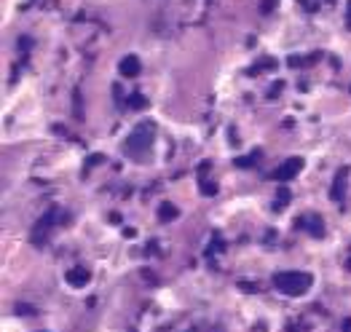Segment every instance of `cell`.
Returning a JSON list of instances; mask_svg holds the SVG:
<instances>
[{
  "label": "cell",
  "instance_id": "6da1fadb",
  "mask_svg": "<svg viewBox=\"0 0 351 332\" xmlns=\"http://www.w3.org/2000/svg\"><path fill=\"white\" fill-rule=\"evenodd\" d=\"M314 284V276L306 274V271H282V274L274 276V287L282 292V295L290 297H300L306 295Z\"/></svg>",
  "mask_w": 351,
  "mask_h": 332
},
{
  "label": "cell",
  "instance_id": "7a4b0ae2",
  "mask_svg": "<svg viewBox=\"0 0 351 332\" xmlns=\"http://www.w3.org/2000/svg\"><path fill=\"white\" fill-rule=\"evenodd\" d=\"M153 139H156V121H140L129 131L123 153H126V156H142V153L150 150Z\"/></svg>",
  "mask_w": 351,
  "mask_h": 332
},
{
  "label": "cell",
  "instance_id": "3957f363",
  "mask_svg": "<svg viewBox=\"0 0 351 332\" xmlns=\"http://www.w3.org/2000/svg\"><path fill=\"white\" fill-rule=\"evenodd\" d=\"M62 217H64L62 209H59V207H51V209L41 217V220L35 222V228H32V236H30V238H32L35 244H43V238L51 233V228H54L57 220H62Z\"/></svg>",
  "mask_w": 351,
  "mask_h": 332
},
{
  "label": "cell",
  "instance_id": "277c9868",
  "mask_svg": "<svg viewBox=\"0 0 351 332\" xmlns=\"http://www.w3.org/2000/svg\"><path fill=\"white\" fill-rule=\"evenodd\" d=\"M303 166H306V161H303L300 156L287 158V161H282V164L274 169V180H279V182H290V180H295V177L303 171Z\"/></svg>",
  "mask_w": 351,
  "mask_h": 332
},
{
  "label": "cell",
  "instance_id": "5b68a950",
  "mask_svg": "<svg viewBox=\"0 0 351 332\" xmlns=\"http://www.w3.org/2000/svg\"><path fill=\"white\" fill-rule=\"evenodd\" d=\"M349 174H351V169H349V166H341V169L335 171V177H333V188H330V198H333V201H338V204H341L343 198H346Z\"/></svg>",
  "mask_w": 351,
  "mask_h": 332
},
{
  "label": "cell",
  "instance_id": "8992f818",
  "mask_svg": "<svg viewBox=\"0 0 351 332\" xmlns=\"http://www.w3.org/2000/svg\"><path fill=\"white\" fill-rule=\"evenodd\" d=\"M64 281H67L70 287L81 289V287H86V284L91 281V271L83 268V265H75V268H70L67 274H64Z\"/></svg>",
  "mask_w": 351,
  "mask_h": 332
},
{
  "label": "cell",
  "instance_id": "52a82bcc",
  "mask_svg": "<svg viewBox=\"0 0 351 332\" xmlns=\"http://www.w3.org/2000/svg\"><path fill=\"white\" fill-rule=\"evenodd\" d=\"M140 70H142V62H140V56H134V54H126L118 62V72H121L123 78H137Z\"/></svg>",
  "mask_w": 351,
  "mask_h": 332
},
{
  "label": "cell",
  "instance_id": "ba28073f",
  "mask_svg": "<svg viewBox=\"0 0 351 332\" xmlns=\"http://www.w3.org/2000/svg\"><path fill=\"white\" fill-rule=\"evenodd\" d=\"M297 228H300V230H308L314 238H322V236H324V225H322V220H319L316 215L300 217V220H297Z\"/></svg>",
  "mask_w": 351,
  "mask_h": 332
},
{
  "label": "cell",
  "instance_id": "9c48e42d",
  "mask_svg": "<svg viewBox=\"0 0 351 332\" xmlns=\"http://www.w3.org/2000/svg\"><path fill=\"white\" fill-rule=\"evenodd\" d=\"M158 220L161 222H172V220H177V207L172 201H164L161 207H158Z\"/></svg>",
  "mask_w": 351,
  "mask_h": 332
},
{
  "label": "cell",
  "instance_id": "30bf717a",
  "mask_svg": "<svg viewBox=\"0 0 351 332\" xmlns=\"http://www.w3.org/2000/svg\"><path fill=\"white\" fill-rule=\"evenodd\" d=\"M276 64H279V62H276V59H260V62H257L255 64V67H249V75H257V72H268V70H276Z\"/></svg>",
  "mask_w": 351,
  "mask_h": 332
},
{
  "label": "cell",
  "instance_id": "8fae6325",
  "mask_svg": "<svg viewBox=\"0 0 351 332\" xmlns=\"http://www.w3.org/2000/svg\"><path fill=\"white\" fill-rule=\"evenodd\" d=\"M319 56H322V54H314V56H308V59H306V56H290L287 64H290V67H303V64H314Z\"/></svg>",
  "mask_w": 351,
  "mask_h": 332
},
{
  "label": "cell",
  "instance_id": "7c38bea8",
  "mask_svg": "<svg viewBox=\"0 0 351 332\" xmlns=\"http://www.w3.org/2000/svg\"><path fill=\"white\" fill-rule=\"evenodd\" d=\"M129 108L131 110H145V108H148V99H145V94H131L129 97Z\"/></svg>",
  "mask_w": 351,
  "mask_h": 332
},
{
  "label": "cell",
  "instance_id": "4fadbf2b",
  "mask_svg": "<svg viewBox=\"0 0 351 332\" xmlns=\"http://www.w3.org/2000/svg\"><path fill=\"white\" fill-rule=\"evenodd\" d=\"M276 8V0H260V14H271Z\"/></svg>",
  "mask_w": 351,
  "mask_h": 332
},
{
  "label": "cell",
  "instance_id": "5bb4252c",
  "mask_svg": "<svg viewBox=\"0 0 351 332\" xmlns=\"http://www.w3.org/2000/svg\"><path fill=\"white\" fill-rule=\"evenodd\" d=\"M16 311H19V314H24V316H32V314H35V308H32V305H22V303L16 305Z\"/></svg>",
  "mask_w": 351,
  "mask_h": 332
},
{
  "label": "cell",
  "instance_id": "9a60e30c",
  "mask_svg": "<svg viewBox=\"0 0 351 332\" xmlns=\"http://www.w3.org/2000/svg\"><path fill=\"white\" fill-rule=\"evenodd\" d=\"M282 89H284V83L279 81V83H276V86H274V89H271V94H268V99H276V94H279V91H282Z\"/></svg>",
  "mask_w": 351,
  "mask_h": 332
},
{
  "label": "cell",
  "instance_id": "2e32d148",
  "mask_svg": "<svg viewBox=\"0 0 351 332\" xmlns=\"http://www.w3.org/2000/svg\"><path fill=\"white\" fill-rule=\"evenodd\" d=\"M204 193H207V196H215V185H212V182H204Z\"/></svg>",
  "mask_w": 351,
  "mask_h": 332
},
{
  "label": "cell",
  "instance_id": "e0dca14e",
  "mask_svg": "<svg viewBox=\"0 0 351 332\" xmlns=\"http://www.w3.org/2000/svg\"><path fill=\"white\" fill-rule=\"evenodd\" d=\"M279 201H290V190L287 188H279Z\"/></svg>",
  "mask_w": 351,
  "mask_h": 332
},
{
  "label": "cell",
  "instance_id": "ac0fdd59",
  "mask_svg": "<svg viewBox=\"0 0 351 332\" xmlns=\"http://www.w3.org/2000/svg\"><path fill=\"white\" fill-rule=\"evenodd\" d=\"M99 161H102V156H91V158H89V164H91V166H97Z\"/></svg>",
  "mask_w": 351,
  "mask_h": 332
},
{
  "label": "cell",
  "instance_id": "d6986e66",
  "mask_svg": "<svg viewBox=\"0 0 351 332\" xmlns=\"http://www.w3.org/2000/svg\"><path fill=\"white\" fill-rule=\"evenodd\" d=\"M346 27L351 30V5H349V11H346Z\"/></svg>",
  "mask_w": 351,
  "mask_h": 332
},
{
  "label": "cell",
  "instance_id": "ffe728a7",
  "mask_svg": "<svg viewBox=\"0 0 351 332\" xmlns=\"http://www.w3.org/2000/svg\"><path fill=\"white\" fill-rule=\"evenodd\" d=\"M346 271H351V257H349V260H346Z\"/></svg>",
  "mask_w": 351,
  "mask_h": 332
},
{
  "label": "cell",
  "instance_id": "44dd1931",
  "mask_svg": "<svg viewBox=\"0 0 351 332\" xmlns=\"http://www.w3.org/2000/svg\"><path fill=\"white\" fill-rule=\"evenodd\" d=\"M327 3H335V0H327Z\"/></svg>",
  "mask_w": 351,
  "mask_h": 332
}]
</instances>
